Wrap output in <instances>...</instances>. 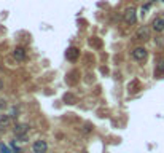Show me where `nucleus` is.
<instances>
[{
    "mask_svg": "<svg viewBox=\"0 0 164 153\" xmlns=\"http://www.w3.org/2000/svg\"><path fill=\"white\" fill-rule=\"evenodd\" d=\"M123 19H124V22H126V24H134V22H136V19H137V16H136V10L132 8H128L126 10V11L123 13Z\"/></svg>",
    "mask_w": 164,
    "mask_h": 153,
    "instance_id": "nucleus-1",
    "label": "nucleus"
},
{
    "mask_svg": "<svg viewBox=\"0 0 164 153\" xmlns=\"http://www.w3.org/2000/svg\"><path fill=\"white\" fill-rule=\"evenodd\" d=\"M148 38H150V29H148L147 26L140 27L139 30L136 32V40H142V42H145V40H148Z\"/></svg>",
    "mask_w": 164,
    "mask_h": 153,
    "instance_id": "nucleus-2",
    "label": "nucleus"
},
{
    "mask_svg": "<svg viewBox=\"0 0 164 153\" xmlns=\"http://www.w3.org/2000/svg\"><path fill=\"white\" fill-rule=\"evenodd\" d=\"M32 148H34V153H46L48 144H46L45 140H37V142H34Z\"/></svg>",
    "mask_w": 164,
    "mask_h": 153,
    "instance_id": "nucleus-3",
    "label": "nucleus"
},
{
    "mask_svg": "<svg viewBox=\"0 0 164 153\" xmlns=\"http://www.w3.org/2000/svg\"><path fill=\"white\" fill-rule=\"evenodd\" d=\"M13 131H14L16 137H21V139H26V134H27V131H29V126H27V125H16Z\"/></svg>",
    "mask_w": 164,
    "mask_h": 153,
    "instance_id": "nucleus-4",
    "label": "nucleus"
},
{
    "mask_svg": "<svg viewBox=\"0 0 164 153\" xmlns=\"http://www.w3.org/2000/svg\"><path fill=\"white\" fill-rule=\"evenodd\" d=\"M132 57H134L136 61H144L145 57H147V49L142 48V46L136 48L134 51H132Z\"/></svg>",
    "mask_w": 164,
    "mask_h": 153,
    "instance_id": "nucleus-5",
    "label": "nucleus"
},
{
    "mask_svg": "<svg viewBox=\"0 0 164 153\" xmlns=\"http://www.w3.org/2000/svg\"><path fill=\"white\" fill-rule=\"evenodd\" d=\"M78 56H80V49L75 48V46L68 48L67 53H65V57H67L68 61H76V59H78Z\"/></svg>",
    "mask_w": 164,
    "mask_h": 153,
    "instance_id": "nucleus-6",
    "label": "nucleus"
},
{
    "mask_svg": "<svg viewBox=\"0 0 164 153\" xmlns=\"http://www.w3.org/2000/svg\"><path fill=\"white\" fill-rule=\"evenodd\" d=\"M153 29H155L156 32H161V30H164V15L159 18H156L155 21H153Z\"/></svg>",
    "mask_w": 164,
    "mask_h": 153,
    "instance_id": "nucleus-7",
    "label": "nucleus"
},
{
    "mask_svg": "<svg viewBox=\"0 0 164 153\" xmlns=\"http://www.w3.org/2000/svg\"><path fill=\"white\" fill-rule=\"evenodd\" d=\"M13 56L16 57L18 61H24L26 59V49L21 48V46H18V48L13 51Z\"/></svg>",
    "mask_w": 164,
    "mask_h": 153,
    "instance_id": "nucleus-8",
    "label": "nucleus"
},
{
    "mask_svg": "<svg viewBox=\"0 0 164 153\" xmlns=\"http://www.w3.org/2000/svg\"><path fill=\"white\" fill-rule=\"evenodd\" d=\"M156 75H164V57H161L158 61V65H156Z\"/></svg>",
    "mask_w": 164,
    "mask_h": 153,
    "instance_id": "nucleus-9",
    "label": "nucleus"
},
{
    "mask_svg": "<svg viewBox=\"0 0 164 153\" xmlns=\"http://www.w3.org/2000/svg\"><path fill=\"white\" fill-rule=\"evenodd\" d=\"M8 125H10L8 115H0V126H8Z\"/></svg>",
    "mask_w": 164,
    "mask_h": 153,
    "instance_id": "nucleus-10",
    "label": "nucleus"
},
{
    "mask_svg": "<svg viewBox=\"0 0 164 153\" xmlns=\"http://www.w3.org/2000/svg\"><path fill=\"white\" fill-rule=\"evenodd\" d=\"M0 152H2V153H11L8 148H7V147H5L3 144H0Z\"/></svg>",
    "mask_w": 164,
    "mask_h": 153,
    "instance_id": "nucleus-11",
    "label": "nucleus"
},
{
    "mask_svg": "<svg viewBox=\"0 0 164 153\" xmlns=\"http://www.w3.org/2000/svg\"><path fill=\"white\" fill-rule=\"evenodd\" d=\"M91 129H92L91 126H89V125H86V126H84V128H83V133H84V134H88L89 131H91Z\"/></svg>",
    "mask_w": 164,
    "mask_h": 153,
    "instance_id": "nucleus-12",
    "label": "nucleus"
},
{
    "mask_svg": "<svg viewBox=\"0 0 164 153\" xmlns=\"http://www.w3.org/2000/svg\"><path fill=\"white\" fill-rule=\"evenodd\" d=\"M2 86H3V81L0 80V89H2Z\"/></svg>",
    "mask_w": 164,
    "mask_h": 153,
    "instance_id": "nucleus-13",
    "label": "nucleus"
},
{
    "mask_svg": "<svg viewBox=\"0 0 164 153\" xmlns=\"http://www.w3.org/2000/svg\"><path fill=\"white\" fill-rule=\"evenodd\" d=\"M136 2H140V0H136Z\"/></svg>",
    "mask_w": 164,
    "mask_h": 153,
    "instance_id": "nucleus-14",
    "label": "nucleus"
},
{
    "mask_svg": "<svg viewBox=\"0 0 164 153\" xmlns=\"http://www.w3.org/2000/svg\"><path fill=\"white\" fill-rule=\"evenodd\" d=\"M163 2H164V0H163Z\"/></svg>",
    "mask_w": 164,
    "mask_h": 153,
    "instance_id": "nucleus-15",
    "label": "nucleus"
},
{
    "mask_svg": "<svg viewBox=\"0 0 164 153\" xmlns=\"http://www.w3.org/2000/svg\"><path fill=\"white\" fill-rule=\"evenodd\" d=\"M84 153H86V152H84Z\"/></svg>",
    "mask_w": 164,
    "mask_h": 153,
    "instance_id": "nucleus-16",
    "label": "nucleus"
}]
</instances>
